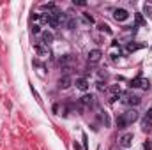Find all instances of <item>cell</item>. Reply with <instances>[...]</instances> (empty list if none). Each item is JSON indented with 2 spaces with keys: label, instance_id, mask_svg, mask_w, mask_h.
Wrapping results in <instances>:
<instances>
[{
  "label": "cell",
  "instance_id": "1",
  "mask_svg": "<svg viewBox=\"0 0 152 150\" xmlns=\"http://www.w3.org/2000/svg\"><path fill=\"white\" fill-rule=\"evenodd\" d=\"M35 51H37V55H39L41 58H50V57H51L50 48L44 46V44H41V42H37V44H35Z\"/></svg>",
  "mask_w": 152,
  "mask_h": 150
},
{
  "label": "cell",
  "instance_id": "2",
  "mask_svg": "<svg viewBox=\"0 0 152 150\" xmlns=\"http://www.w3.org/2000/svg\"><path fill=\"white\" fill-rule=\"evenodd\" d=\"M126 104H129V106H138L140 102H142V99L138 97V95H135V94H124V99H122Z\"/></svg>",
  "mask_w": 152,
  "mask_h": 150
},
{
  "label": "cell",
  "instance_id": "3",
  "mask_svg": "<svg viewBox=\"0 0 152 150\" xmlns=\"http://www.w3.org/2000/svg\"><path fill=\"white\" fill-rule=\"evenodd\" d=\"M122 117L126 118V122H127V125H129V124H133V122L138 120V111L131 108V110H127L126 113H122Z\"/></svg>",
  "mask_w": 152,
  "mask_h": 150
},
{
  "label": "cell",
  "instance_id": "4",
  "mask_svg": "<svg viewBox=\"0 0 152 150\" xmlns=\"http://www.w3.org/2000/svg\"><path fill=\"white\" fill-rule=\"evenodd\" d=\"M131 143H133V133H126V134H122V136L119 138V145L124 147V148L131 147Z\"/></svg>",
  "mask_w": 152,
  "mask_h": 150
},
{
  "label": "cell",
  "instance_id": "5",
  "mask_svg": "<svg viewBox=\"0 0 152 150\" xmlns=\"http://www.w3.org/2000/svg\"><path fill=\"white\" fill-rule=\"evenodd\" d=\"M53 39H55V35L51 32H48V30H42L41 32V44L48 46V44H51V42H53Z\"/></svg>",
  "mask_w": 152,
  "mask_h": 150
},
{
  "label": "cell",
  "instance_id": "6",
  "mask_svg": "<svg viewBox=\"0 0 152 150\" xmlns=\"http://www.w3.org/2000/svg\"><path fill=\"white\" fill-rule=\"evenodd\" d=\"M94 104V95L92 94H85L83 97H80V108H89Z\"/></svg>",
  "mask_w": 152,
  "mask_h": 150
},
{
  "label": "cell",
  "instance_id": "7",
  "mask_svg": "<svg viewBox=\"0 0 152 150\" xmlns=\"http://www.w3.org/2000/svg\"><path fill=\"white\" fill-rule=\"evenodd\" d=\"M101 57H103V51H101V50H90L87 58H89L90 64H97V62L101 60Z\"/></svg>",
  "mask_w": 152,
  "mask_h": 150
},
{
  "label": "cell",
  "instance_id": "8",
  "mask_svg": "<svg viewBox=\"0 0 152 150\" xmlns=\"http://www.w3.org/2000/svg\"><path fill=\"white\" fill-rule=\"evenodd\" d=\"M71 85H73V78H71V76H62V78L58 79V88H62V90L69 88Z\"/></svg>",
  "mask_w": 152,
  "mask_h": 150
},
{
  "label": "cell",
  "instance_id": "9",
  "mask_svg": "<svg viewBox=\"0 0 152 150\" xmlns=\"http://www.w3.org/2000/svg\"><path fill=\"white\" fill-rule=\"evenodd\" d=\"M113 18H115L117 21H126V19L129 18V12H127L126 9H115V11H113Z\"/></svg>",
  "mask_w": 152,
  "mask_h": 150
},
{
  "label": "cell",
  "instance_id": "10",
  "mask_svg": "<svg viewBox=\"0 0 152 150\" xmlns=\"http://www.w3.org/2000/svg\"><path fill=\"white\" fill-rule=\"evenodd\" d=\"M74 85H76L78 90H87L89 88V81H87V78H76Z\"/></svg>",
  "mask_w": 152,
  "mask_h": 150
},
{
  "label": "cell",
  "instance_id": "11",
  "mask_svg": "<svg viewBox=\"0 0 152 150\" xmlns=\"http://www.w3.org/2000/svg\"><path fill=\"white\" fill-rule=\"evenodd\" d=\"M71 60H73V55H62L58 58V64H60V66H66V64H69Z\"/></svg>",
  "mask_w": 152,
  "mask_h": 150
},
{
  "label": "cell",
  "instance_id": "12",
  "mask_svg": "<svg viewBox=\"0 0 152 150\" xmlns=\"http://www.w3.org/2000/svg\"><path fill=\"white\" fill-rule=\"evenodd\" d=\"M81 21H83V23H87V25H94V18L90 14H83L81 16Z\"/></svg>",
  "mask_w": 152,
  "mask_h": 150
},
{
  "label": "cell",
  "instance_id": "13",
  "mask_svg": "<svg viewBox=\"0 0 152 150\" xmlns=\"http://www.w3.org/2000/svg\"><path fill=\"white\" fill-rule=\"evenodd\" d=\"M140 48H143V44H135V42H127V51H136V50H140Z\"/></svg>",
  "mask_w": 152,
  "mask_h": 150
},
{
  "label": "cell",
  "instance_id": "14",
  "mask_svg": "<svg viewBox=\"0 0 152 150\" xmlns=\"http://www.w3.org/2000/svg\"><path fill=\"white\" fill-rule=\"evenodd\" d=\"M127 125V122H126V118L120 115V117H117V127H119V129H124V127Z\"/></svg>",
  "mask_w": 152,
  "mask_h": 150
},
{
  "label": "cell",
  "instance_id": "15",
  "mask_svg": "<svg viewBox=\"0 0 152 150\" xmlns=\"http://www.w3.org/2000/svg\"><path fill=\"white\" fill-rule=\"evenodd\" d=\"M99 30H101V32H104V34H108V35H112V28L108 27L106 23H99Z\"/></svg>",
  "mask_w": 152,
  "mask_h": 150
},
{
  "label": "cell",
  "instance_id": "16",
  "mask_svg": "<svg viewBox=\"0 0 152 150\" xmlns=\"http://www.w3.org/2000/svg\"><path fill=\"white\" fill-rule=\"evenodd\" d=\"M41 9H42V11H51V12H53V11H55V4H53V2L42 4V6H41Z\"/></svg>",
  "mask_w": 152,
  "mask_h": 150
},
{
  "label": "cell",
  "instance_id": "17",
  "mask_svg": "<svg viewBox=\"0 0 152 150\" xmlns=\"http://www.w3.org/2000/svg\"><path fill=\"white\" fill-rule=\"evenodd\" d=\"M142 129H143L145 133H147V131H150V129H152V122H149V120H143V122H142Z\"/></svg>",
  "mask_w": 152,
  "mask_h": 150
},
{
  "label": "cell",
  "instance_id": "18",
  "mask_svg": "<svg viewBox=\"0 0 152 150\" xmlns=\"http://www.w3.org/2000/svg\"><path fill=\"white\" fill-rule=\"evenodd\" d=\"M74 27H76V19H74V18H69V19H67V28L73 30Z\"/></svg>",
  "mask_w": 152,
  "mask_h": 150
},
{
  "label": "cell",
  "instance_id": "19",
  "mask_svg": "<svg viewBox=\"0 0 152 150\" xmlns=\"http://www.w3.org/2000/svg\"><path fill=\"white\" fill-rule=\"evenodd\" d=\"M140 85H142V78H140V76H138V78H135V79L131 81V87H133V88L140 87Z\"/></svg>",
  "mask_w": 152,
  "mask_h": 150
},
{
  "label": "cell",
  "instance_id": "20",
  "mask_svg": "<svg viewBox=\"0 0 152 150\" xmlns=\"http://www.w3.org/2000/svg\"><path fill=\"white\" fill-rule=\"evenodd\" d=\"M140 87H142V88H145V90H149V88H150L149 79H143V78H142V85H140Z\"/></svg>",
  "mask_w": 152,
  "mask_h": 150
},
{
  "label": "cell",
  "instance_id": "21",
  "mask_svg": "<svg viewBox=\"0 0 152 150\" xmlns=\"http://www.w3.org/2000/svg\"><path fill=\"white\" fill-rule=\"evenodd\" d=\"M145 120L152 122V108H149V110H147V115H145Z\"/></svg>",
  "mask_w": 152,
  "mask_h": 150
},
{
  "label": "cell",
  "instance_id": "22",
  "mask_svg": "<svg viewBox=\"0 0 152 150\" xmlns=\"http://www.w3.org/2000/svg\"><path fill=\"white\" fill-rule=\"evenodd\" d=\"M32 32H34V34H41V27H39V25H34V27H32Z\"/></svg>",
  "mask_w": 152,
  "mask_h": 150
},
{
  "label": "cell",
  "instance_id": "23",
  "mask_svg": "<svg viewBox=\"0 0 152 150\" xmlns=\"http://www.w3.org/2000/svg\"><path fill=\"white\" fill-rule=\"evenodd\" d=\"M97 88H99V90H106V85H104L103 81H97Z\"/></svg>",
  "mask_w": 152,
  "mask_h": 150
},
{
  "label": "cell",
  "instance_id": "24",
  "mask_svg": "<svg viewBox=\"0 0 152 150\" xmlns=\"http://www.w3.org/2000/svg\"><path fill=\"white\" fill-rule=\"evenodd\" d=\"M143 150H152V145H150V141H147V143L143 145Z\"/></svg>",
  "mask_w": 152,
  "mask_h": 150
},
{
  "label": "cell",
  "instance_id": "25",
  "mask_svg": "<svg viewBox=\"0 0 152 150\" xmlns=\"http://www.w3.org/2000/svg\"><path fill=\"white\" fill-rule=\"evenodd\" d=\"M136 23H143V18H142V14H136Z\"/></svg>",
  "mask_w": 152,
  "mask_h": 150
},
{
  "label": "cell",
  "instance_id": "26",
  "mask_svg": "<svg viewBox=\"0 0 152 150\" xmlns=\"http://www.w3.org/2000/svg\"><path fill=\"white\" fill-rule=\"evenodd\" d=\"M74 6H81V7H85L87 4H85V2H76V0H74Z\"/></svg>",
  "mask_w": 152,
  "mask_h": 150
}]
</instances>
